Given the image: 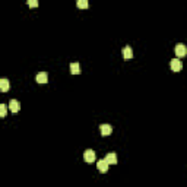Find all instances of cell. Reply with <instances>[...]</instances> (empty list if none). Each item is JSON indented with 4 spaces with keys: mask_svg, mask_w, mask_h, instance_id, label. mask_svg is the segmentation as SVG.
I'll return each mask as SVG.
<instances>
[{
    "mask_svg": "<svg viewBox=\"0 0 187 187\" xmlns=\"http://www.w3.org/2000/svg\"><path fill=\"white\" fill-rule=\"evenodd\" d=\"M28 4H29L31 8H37V6H38V2H37V0H28Z\"/></svg>",
    "mask_w": 187,
    "mask_h": 187,
    "instance_id": "cell-14",
    "label": "cell"
},
{
    "mask_svg": "<svg viewBox=\"0 0 187 187\" xmlns=\"http://www.w3.org/2000/svg\"><path fill=\"white\" fill-rule=\"evenodd\" d=\"M88 6H89V4H88L86 0H77V8L79 9H86Z\"/></svg>",
    "mask_w": 187,
    "mask_h": 187,
    "instance_id": "cell-12",
    "label": "cell"
},
{
    "mask_svg": "<svg viewBox=\"0 0 187 187\" xmlns=\"http://www.w3.org/2000/svg\"><path fill=\"white\" fill-rule=\"evenodd\" d=\"M9 108H10L12 113H18V111L21 110L19 101H16V99H10V101H9Z\"/></svg>",
    "mask_w": 187,
    "mask_h": 187,
    "instance_id": "cell-6",
    "label": "cell"
},
{
    "mask_svg": "<svg viewBox=\"0 0 187 187\" xmlns=\"http://www.w3.org/2000/svg\"><path fill=\"white\" fill-rule=\"evenodd\" d=\"M123 59L124 60H132L133 59V50L130 45H126L123 48Z\"/></svg>",
    "mask_w": 187,
    "mask_h": 187,
    "instance_id": "cell-5",
    "label": "cell"
},
{
    "mask_svg": "<svg viewBox=\"0 0 187 187\" xmlns=\"http://www.w3.org/2000/svg\"><path fill=\"white\" fill-rule=\"evenodd\" d=\"M35 79H37L38 83H47V82H48V75H47L45 72H40Z\"/></svg>",
    "mask_w": 187,
    "mask_h": 187,
    "instance_id": "cell-9",
    "label": "cell"
},
{
    "mask_svg": "<svg viewBox=\"0 0 187 187\" xmlns=\"http://www.w3.org/2000/svg\"><path fill=\"white\" fill-rule=\"evenodd\" d=\"M170 66H171V70H173V72H180L181 67H183V63H181L179 59H173L171 60V63H170Z\"/></svg>",
    "mask_w": 187,
    "mask_h": 187,
    "instance_id": "cell-2",
    "label": "cell"
},
{
    "mask_svg": "<svg viewBox=\"0 0 187 187\" xmlns=\"http://www.w3.org/2000/svg\"><path fill=\"white\" fill-rule=\"evenodd\" d=\"M97 168L99 173H104V174H105L107 171H108V164H107L105 159H99V161L97 162Z\"/></svg>",
    "mask_w": 187,
    "mask_h": 187,
    "instance_id": "cell-3",
    "label": "cell"
},
{
    "mask_svg": "<svg viewBox=\"0 0 187 187\" xmlns=\"http://www.w3.org/2000/svg\"><path fill=\"white\" fill-rule=\"evenodd\" d=\"M174 51H175V56L177 57H184L187 54V47L184 44H177L174 47Z\"/></svg>",
    "mask_w": 187,
    "mask_h": 187,
    "instance_id": "cell-1",
    "label": "cell"
},
{
    "mask_svg": "<svg viewBox=\"0 0 187 187\" xmlns=\"http://www.w3.org/2000/svg\"><path fill=\"white\" fill-rule=\"evenodd\" d=\"M105 161L108 165H114V164H117V155H115L114 152H110L105 157Z\"/></svg>",
    "mask_w": 187,
    "mask_h": 187,
    "instance_id": "cell-8",
    "label": "cell"
},
{
    "mask_svg": "<svg viewBox=\"0 0 187 187\" xmlns=\"http://www.w3.org/2000/svg\"><path fill=\"white\" fill-rule=\"evenodd\" d=\"M99 129H101L102 136H108V135H111V132H113V127H111L110 124H101Z\"/></svg>",
    "mask_w": 187,
    "mask_h": 187,
    "instance_id": "cell-7",
    "label": "cell"
},
{
    "mask_svg": "<svg viewBox=\"0 0 187 187\" xmlns=\"http://www.w3.org/2000/svg\"><path fill=\"white\" fill-rule=\"evenodd\" d=\"M83 159L86 162H94L95 161V152H94L92 149H86L85 153H83Z\"/></svg>",
    "mask_w": 187,
    "mask_h": 187,
    "instance_id": "cell-4",
    "label": "cell"
},
{
    "mask_svg": "<svg viewBox=\"0 0 187 187\" xmlns=\"http://www.w3.org/2000/svg\"><path fill=\"white\" fill-rule=\"evenodd\" d=\"M69 69H70V73H73V75H79V73H81V70H79V63H70Z\"/></svg>",
    "mask_w": 187,
    "mask_h": 187,
    "instance_id": "cell-10",
    "label": "cell"
},
{
    "mask_svg": "<svg viewBox=\"0 0 187 187\" xmlns=\"http://www.w3.org/2000/svg\"><path fill=\"white\" fill-rule=\"evenodd\" d=\"M0 89L3 91V92H6V91L9 89V81L8 79H2V81H0Z\"/></svg>",
    "mask_w": 187,
    "mask_h": 187,
    "instance_id": "cell-11",
    "label": "cell"
},
{
    "mask_svg": "<svg viewBox=\"0 0 187 187\" xmlns=\"http://www.w3.org/2000/svg\"><path fill=\"white\" fill-rule=\"evenodd\" d=\"M6 105L4 104H0V117H6Z\"/></svg>",
    "mask_w": 187,
    "mask_h": 187,
    "instance_id": "cell-13",
    "label": "cell"
}]
</instances>
